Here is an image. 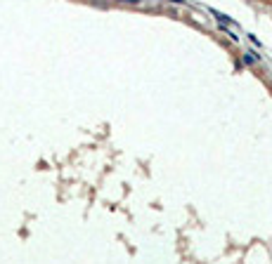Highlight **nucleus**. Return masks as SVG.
<instances>
[{"instance_id":"1","label":"nucleus","mask_w":272,"mask_h":264,"mask_svg":"<svg viewBox=\"0 0 272 264\" xmlns=\"http://www.w3.org/2000/svg\"><path fill=\"white\" fill-rule=\"evenodd\" d=\"M244 61H246V64H253V61H256V57H251V54H246V57H244Z\"/></svg>"}]
</instances>
